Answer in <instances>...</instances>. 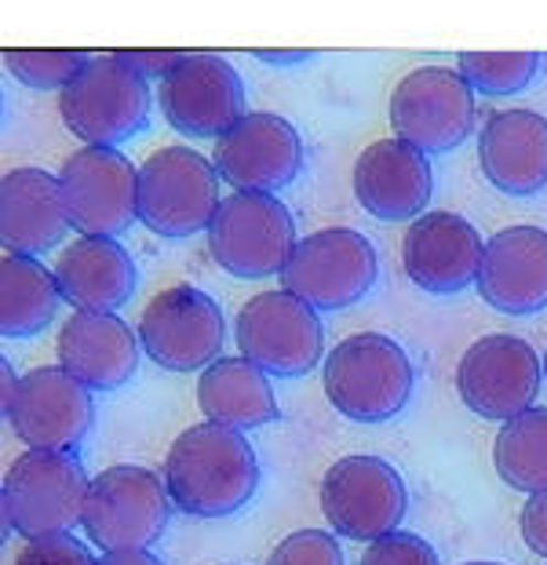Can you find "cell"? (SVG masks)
<instances>
[{"mask_svg": "<svg viewBox=\"0 0 547 565\" xmlns=\"http://www.w3.org/2000/svg\"><path fill=\"white\" fill-rule=\"evenodd\" d=\"M165 486L190 519H230L260 489V460L238 427L209 419L172 441L165 456Z\"/></svg>", "mask_w": 547, "mask_h": 565, "instance_id": "1", "label": "cell"}, {"mask_svg": "<svg viewBox=\"0 0 547 565\" xmlns=\"http://www.w3.org/2000/svg\"><path fill=\"white\" fill-rule=\"evenodd\" d=\"M325 398L355 424H387L412 398V362L406 347L383 332H355L339 340L322 369Z\"/></svg>", "mask_w": 547, "mask_h": 565, "instance_id": "2", "label": "cell"}, {"mask_svg": "<svg viewBox=\"0 0 547 565\" xmlns=\"http://www.w3.org/2000/svg\"><path fill=\"white\" fill-rule=\"evenodd\" d=\"M59 117L84 147H120L150 121V77L120 52H99L59 92Z\"/></svg>", "mask_w": 547, "mask_h": 565, "instance_id": "3", "label": "cell"}, {"mask_svg": "<svg viewBox=\"0 0 547 565\" xmlns=\"http://www.w3.org/2000/svg\"><path fill=\"white\" fill-rule=\"evenodd\" d=\"M88 475L73 452L55 449H27L4 475V533L22 536H48L66 533L84 522V503H88Z\"/></svg>", "mask_w": 547, "mask_h": 565, "instance_id": "4", "label": "cell"}, {"mask_svg": "<svg viewBox=\"0 0 547 565\" xmlns=\"http://www.w3.org/2000/svg\"><path fill=\"white\" fill-rule=\"evenodd\" d=\"M212 259L234 278H271L282 274L296 248V220L288 204L274 194H255V190H238L219 201L209 231Z\"/></svg>", "mask_w": 547, "mask_h": 565, "instance_id": "5", "label": "cell"}, {"mask_svg": "<svg viewBox=\"0 0 547 565\" xmlns=\"http://www.w3.org/2000/svg\"><path fill=\"white\" fill-rule=\"evenodd\" d=\"M172 508L165 478L136 463H117L92 478L81 525L103 551H143L165 536Z\"/></svg>", "mask_w": 547, "mask_h": 565, "instance_id": "6", "label": "cell"}, {"mask_svg": "<svg viewBox=\"0 0 547 565\" xmlns=\"http://www.w3.org/2000/svg\"><path fill=\"white\" fill-rule=\"evenodd\" d=\"M380 259L350 226H325L299 237L282 270V288L314 310H344L372 292Z\"/></svg>", "mask_w": 547, "mask_h": 565, "instance_id": "7", "label": "cell"}, {"mask_svg": "<svg viewBox=\"0 0 547 565\" xmlns=\"http://www.w3.org/2000/svg\"><path fill=\"white\" fill-rule=\"evenodd\" d=\"M219 201L215 164L190 147H161L139 168V220L161 237L209 231Z\"/></svg>", "mask_w": 547, "mask_h": 565, "instance_id": "8", "label": "cell"}, {"mask_svg": "<svg viewBox=\"0 0 547 565\" xmlns=\"http://www.w3.org/2000/svg\"><path fill=\"white\" fill-rule=\"evenodd\" d=\"M238 351L271 376H307L325 354V329L318 310L288 288L252 296L238 310Z\"/></svg>", "mask_w": 547, "mask_h": 565, "instance_id": "9", "label": "cell"}, {"mask_svg": "<svg viewBox=\"0 0 547 565\" xmlns=\"http://www.w3.org/2000/svg\"><path fill=\"white\" fill-rule=\"evenodd\" d=\"M136 332L150 362L168 372H201L223 351L227 321L209 292L168 285L143 307Z\"/></svg>", "mask_w": 547, "mask_h": 565, "instance_id": "10", "label": "cell"}, {"mask_svg": "<svg viewBox=\"0 0 547 565\" xmlns=\"http://www.w3.org/2000/svg\"><path fill=\"white\" fill-rule=\"evenodd\" d=\"M322 514L339 536L372 544L406 519L409 492L401 475L380 456H344L322 478Z\"/></svg>", "mask_w": 547, "mask_h": 565, "instance_id": "11", "label": "cell"}, {"mask_svg": "<svg viewBox=\"0 0 547 565\" xmlns=\"http://www.w3.org/2000/svg\"><path fill=\"white\" fill-rule=\"evenodd\" d=\"M70 226L77 234L117 237L139 220V168L114 147H81L59 168Z\"/></svg>", "mask_w": 547, "mask_h": 565, "instance_id": "12", "label": "cell"}, {"mask_svg": "<svg viewBox=\"0 0 547 565\" xmlns=\"http://www.w3.org/2000/svg\"><path fill=\"white\" fill-rule=\"evenodd\" d=\"M391 128L417 150L449 153L474 128V88L460 70L420 66L391 92Z\"/></svg>", "mask_w": 547, "mask_h": 565, "instance_id": "13", "label": "cell"}, {"mask_svg": "<svg viewBox=\"0 0 547 565\" xmlns=\"http://www.w3.org/2000/svg\"><path fill=\"white\" fill-rule=\"evenodd\" d=\"M165 121L190 139H219L245 117V84L223 55L187 52L157 81Z\"/></svg>", "mask_w": 547, "mask_h": 565, "instance_id": "14", "label": "cell"}, {"mask_svg": "<svg viewBox=\"0 0 547 565\" xmlns=\"http://www.w3.org/2000/svg\"><path fill=\"white\" fill-rule=\"evenodd\" d=\"M540 372L537 351L522 335L493 332L474 340L460 358L456 391L474 416L507 424L537 402Z\"/></svg>", "mask_w": 547, "mask_h": 565, "instance_id": "15", "label": "cell"}, {"mask_svg": "<svg viewBox=\"0 0 547 565\" xmlns=\"http://www.w3.org/2000/svg\"><path fill=\"white\" fill-rule=\"evenodd\" d=\"M4 419L27 449L73 452L92 430V391L63 365L33 369L19 376V387L4 405Z\"/></svg>", "mask_w": 547, "mask_h": 565, "instance_id": "16", "label": "cell"}, {"mask_svg": "<svg viewBox=\"0 0 547 565\" xmlns=\"http://www.w3.org/2000/svg\"><path fill=\"white\" fill-rule=\"evenodd\" d=\"M212 164L223 183L255 194H277L296 183L303 168V139L285 117L252 110L215 139Z\"/></svg>", "mask_w": 547, "mask_h": 565, "instance_id": "17", "label": "cell"}, {"mask_svg": "<svg viewBox=\"0 0 547 565\" xmlns=\"http://www.w3.org/2000/svg\"><path fill=\"white\" fill-rule=\"evenodd\" d=\"M485 245L482 234L456 212H423L409 223L401 263L412 285L431 296H456L478 281Z\"/></svg>", "mask_w": 547, "mask_h": 565, "instance_id": "18", "label": "cell"}, {"mask_svg": "<svg viewBox=\"0 0 547 565\" xmlns=\"http://www.w3.org/2000/svg\"><path fill=\"white\" fill-rule=\"evenodd\" d=\"M431 161L406 139H376L355 161V198L376 220L401 223L423 215L431 201Z\"/></svg>", "mask_w": 547, "mask_h": 565, "instance_id": "19", "label": "cell"}, {"mask_svg": "<svg viewBox=\"0 0 547 565\" xmlns=\"http://www.w3.org/2000/svg\"><path fill=\"white\" fill-rule=\"evenodd\" d=\"M478 292L501 315H537L547 307V231L544 226H504L485 245Z\"/></svg>", "mask_w": 547, "mask_h": 565, "instance_id": "20", "label": "cell"}, {"mask_svg": "<svg viewBox=\"0 0 547 565\" xmlns=\"http://www.w3.org/2000/svg\"><path fill=\"white\" fill-rule=\"evenodd\" d=\"M139 332L117 310H73L59 329V365L88 391H117L139 369Z\"/></svg>", "mask_w": 547, "mask_h": 565, "instance_id": "21", "label": "cell"}, {"mask_svg": "<svg viewBox=\"0 0 547 565\" xmlns=\"http://www.w3.org/2000/svg\"><path fill=\"white\" fill-rule=\"evenodd\" d=\"M482 175L511 198L547 186V117L537 110H496L478 131Z\"/></svg>", "mask_w": 547, "mask_h": 565, "instance_id": "22", "label": "cell"}, {"mask_svg": "<svg viewBox=\"0 0 547 565\" xmlns=\"http://www.w3.org/2000/svg\"><path fill=\"white\" fill-rule=\"evenodd\" d=\"M70 231L59 175L44 168H11L0 179V242L4 252L41 256Z\"/></svg>", "mask_w": 547, "mask_h": 565, "instance_id": "23", "label": "cell"}, {"mask_svg": "<svg viewBox=\"0 0 547 565\" xmlns=\"http://www.w3.org/2000/svg\"><path fill=\"white\" fill-rule=\"evenodd\" d=\"M55 281L77 310H117L136 292V263L117 237L81 234L59 252Z\"/></svg>", "mask_w": 547, "mask_h": 565, "instance_id": "24", "label": "cell"}, {"mask_svg": "<svg viewBox=\"0 0 547 565\" xmlns=\"http://www.w3.org/2000/svg\"><path fill=\"white\" fill-rule=\"evenodd\" d=\"M271 372H263L255 362L241 358H215L212 365L201 369L198 380V405L201 413L215 424L252 430L277 419V398L271 387Z\"/></svg>", "mask_w": 547, "mask_h": 565, "instance_id": "25", "label": "cell"}, {"mask_svg": "<svg viewBox=\"0 0 547 565\" xmlns=\"http://www.w3.org/2000/svg\"><path fill=\"white\" fill-rule=\"evenodd\" d=\"M63 288L55 270H48L36 256L4 252L0 256V332L8 340H22L52 324Z\"/></svg>", "mask_w": 547, "mask_h": 565, "instance_id": "26", "label": "cell"}, {"mask_svg": "<svg viewBox=\"0 0 547 565\" xmlns=\"http://www.w3.org/2000/svg\"><path fill=\"white\" fill-rule=\"evenodd\" d=\"M496 475L518 492L547 489V408H526L507 419L493 441Z\"/></svg>", "mask_w": 547, "mask_h": 565, "instance_id": "27", "label": "cell"}, {"mask_svg": "<svg viewBox=\"0 0 547 565\" xmlns=\"http://www.w3.org/2000/svg\"><path fill=\"white\" fill-rule=\"evenodd\" d=\"M456 70L471 81L474 92L515 95L537 77L540 55L537 52H464Z\"/></svg>", "mask_w": 547, "mask_h": 565, "instance_id": "28", "label": "cell"}, {"mask_svg": "<svg viewBox=\"0 0 547 565\" xmlns=\"http://www.w3.org/2000/svg\"><path fill=\"white\" fill-rule=\"evenodd\" d=\"M88 58V52H66V47H22V52H4V66L33 92H63Z\"/></svg>", "mask_w": 547, "mask_h": 565, "instance_id": "29", "label": "cell"}, {"mask_svg": "<svg viewBox=\"0 0 547 565\" xmlns=\"http://www.w3.org/2000/svg\"><path fill=\"white\" fill-rule=\"evenodd\" d=\"M266 565H344V551L322 529H299L271 551Z\"/></svg>", "mask_w": 547, "mask_h": 565, "instance_id": "30", "label": "cell"}, {"mask_svg": "<svg viewBox=\"0 0 547 565\" xmlns=\"http://www.w3.org/2000/svg\"><path fill=\"white\" fill-rule=\"evenodd\" d=\"M92 551L84 547V540L66 533H48V536H30L22 544L15 565H95Z\"/></svg>", "mask_w": 547, "mask_h": 565, "instance_id": "31", "label": "cell"}, {"mask_svg": "<svg viewBox=\"0 0 547 565\" xmlns=\"http://www.w3.org/2000/svg\"><path fill=\"white\" fill-rule=\"evenodd\" d=\"M361 565H438L434 547L417 533H387L365 547Z\"/></svg>", "mask_w": 547, "mask_h": 565, "instance_id": "32", "label": "cell"}, {"mask_svg": "<svg viewBox=\"0 0 547 565\" xmlns=\"http://www.w3.org/2000/svg\"><path fill=\"white\" fill-rule=\"evenodd\" d=\"M522 540L529 544L533 555L547 558V489L533 492L529 503L522 508Z\"/></svg>", "mask_w": 547, "mask_h": 565, "instance_id": "33", "label": "cell"}, {"mask_svg": "<svg viewBox=\"0 0 547 565\" xmlns=\"http://www.w3.org/2000/svg\"><path fill=\"white\" fill-rule=\"evenodd\" d=\"M120 55H125L139 74L161 81L165 74H172V70L179 66V58L187 52H120Z\"/></svg>", "mask_w": 547, "mask_h": 565, "instance_id": "34", "label": "cell"}, {"mask_svg": "<svg viewBox=\"0 0 547 565\" xmlns=\"http://www.w3.org/2000/svg\"><path fill=\"white\" fill-rule=\"evenodd\" d=\"M95 565H165L161 558H154L150 551H106Z\"/></svg>", "mask_w": 547, "mask_h": 565, "instance_id": "35", "label": "cell"}, {"mask_svg": "<svg viewBox=\"0 0 547 565\" xmlns=\"http://www.w3.org/2000/svg\"><path fill=\"white\" fill-rule=\"evenodd\" d=\"M255 58H263V63H303V58H311V52H255Z\"/></svg>", "mask_w": 547, "mask_h": 565, "instance_id": "36", "label": "cell"}, {"mask_svg": "<svg viewBox=\"0 0 547 565\" xmlns=\"http://www.w3.org/2000/svg\"><path fill=\"white\" fill-rule=\"evenodd\" d=\"M467 565H496V562H467Z\"/></svg>", "mask_w": 547, "mask_h": 565, "instance_id": "37", "label": "cell"}, {"mask_svg": "<svg viewBox=\"0 0 547 565\" xmlns=\"http://www.w3.org/2000/svg\"><path fill=\"white\" fill-rule=\"evenodd\" d=\"M544 376H547V351H544Z\"/></svg>", "mask_w": 547, "mask_h": 565, "instance_id": "38", "label": "cell"}]
</instances>
